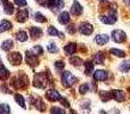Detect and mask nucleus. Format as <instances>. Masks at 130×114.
Segmentation results:
<instances>
[{
    "mask_svg": "<svg viewBox=\"0 0 130 114\" xmlns=\"http://www.w3.org/2000/svg\"><path fill=\"white\" fill-rule=\"evenodd\" d=\"M9 76V71L4 66V65L0 64V80L5 81L6 79H8Z\"/></svg>",
    "mask_w": 130,
    "mask_h": 114,
    "instance_id": "obj_17",
    "label": "nucleus"
},
{
    "mask_svg": "<svg viewBox=\"0 0 130 114\" xmlns=\"http://www.w3.org/2000/svg\"><path fill=\"white\" fill-rule=\"evenodd\" d=\"M48 33H49V36H50V37L58 36V37H61V38H64V34H63V33H61L59 31H57V30L55 29L54 26H49V27H48Z\"/></svg>",
    "mask_w": 130,
    "mask_h": 114,
    "instance_id": "obj_23",
    "label": "nucleus"
},
{
    "mask_svg": "<svg viewBox=\"0 0 130 114\" xmlns=\"http://www.w3.org/2000/svg\"><path fill=\"white\" fill-rule=\"evenodd\" d=\"M123 2H124V4H126L127 6H128L129 8H130V0H123Z\"/></svg>",
    "mask_w": 130,
    "mask_h": 114,
    "instance_id": "obj_42",
    "label": "nucleus"
},
{
    "mask_svg": "<svg viewBox=\"0 0 130 114\" xmlns=\"http://www.w3.org/2000/svg\"><path fill=\"white\" fill-rule=\"evenodd\" d=\"M0 113H2V114L10 113V108H9V106L7 105V104H1V105H0Z\"/></svg>",
    "mask_w": 130,
    "mask_h": 114,
    "instance_id": "obj_33",
    "label": "nucleus"
},
{
    "mask_svg": "<svg viewBox=\"0 0 130 114\" xmlns=\"http://www.w3.org/2000/svg\"><path fill=\"white\" fill-rule=\"evenodd\" d=\"M112 38L115 42L121 43L126 40V33H124L122 30H114L112 32Z\"/></svg>",
    "mask_w": 130,
    "mask_h": 114,
    "instance_id": "obj_5",
    "label": "nucleus"
},
{
    "mask_svg": "<svg viewBox=\"0 0 130 114\" xmlns=\"http://www.w3.org/2000/svg\"><path fill=\"white\" fill-rule=\"evenodd\" d=\"M70 63L73 64V65H75V66H79V65L82 64V59L78 56H72L71 58H70Z\"/></svg>",
    "mask_w": 130,
    "mask_h": 114,
    "instance_id": "obj_30",
    "label": "nucleus"
},
{
    "mask_svg": "<svg viewBox=\"0 0 130 114\" xmlns=\"http://www.w3.org/2000/svg\"><path fill=\"white\" fill-rule=\"evenodd\" d=\"M94 79L96 81H105L107 79V72L98 70V71L94 72Z\"/></svg>",
    "mask_w": 130,
    "mask_h": 114,
    "instance_id": "obj_10",
    "label": "nucleus"
},
{
    "mask_svg": "<svg viewBox=\"0 0 130 114\" xmlns=\"http://www.w3.org/2000/svg\"><path fill=\"white\" fill-rule=\"evenodd\" d=\"M48 52H49V53H57V52H58V47H57V46L53 42V43H50V45L48 46Z\"/></svg>",
    "mask_w": 130,
    "mask_h": 114,
    "instance_id": "obj_35",
    "label": "nucleus"
},
{
    "mask_svg": "<svg viewBox=\"0 0 130 114\" xmlns=\"http://www.w3.org/2000/svg\"><path fill=\"white\" fill-rule=\"evenodd\" d=\"M89 90V86L87 85V83H85V85H81L80 88H79V91H80V94H86V92Z\"/></svg>",
    "mask_w": 130,
    "mask_h": 114,
    "instance_id": "obj_36",
    "label": "nucleus"
},
{
    "mask_svg": "<svg viewBox=\"0 0 130 114\" xmlns=\"http://www.w3.org/2000/svg\"><path fill=\"white\" fill-rule=\"evenodd\" d=\"M37 1H38V0H37Z\"/></svg>",
    "mask_w": 130,
    "mask_h": 114,
    "instance_id": "obj_44",
    "label": "nucleus"
},
{
    "mask_svg": "<svg viewBox=\"0 0 130 114\" xmlns=\"http://www.w3.org/2000/svg\"><path fill=\"white\" fill-rule=\"evenodd\" d=\"M81 13H82V7H81V5L79 4L78 1H74L73 6H72V8H71V14L74 16H79V15H81Z\"/></svg>",
    "mask_w": 130,
    "mask_h": 114,
    "instance_id": "obj_12",
    "label": "nucleus"
},
{
    "mask_svg": "<svg viewBox=\"0 0 130 114\" xmlns=\"http://www.w3.org/2000/svg\"><path fill=\"white\" fill-rule=\"evenodd\" d=\"M26 63L30 65H32V66H37V65L39 64V59H38V56L34 54H32L31 52H26Z\"/></svg>",
    "mask_w": 130,
    "mask_h": 114,
    "instance_id": "obj_8",
    "label": "nucleus"
},
{
    "mask_svg": "<svg viewBox=\"0 0 130 114\" xmlns=\"http://www.w3.org/2000/svg\"><path fill=\"white\" fill-rule=\"evenodd\" d=\"M27 16H29V11L26 9H20L17 15H16V18H17V21L20 23H23L27 20Z\"/></svg>",
    "mask_w": 130,
    "mask_h": 114,
    "instance_id": "obj_11",
    "label": "nucleus"
},
{
    "mask_svg": "<svg viewBox=\"0 0 130 114\" xmlns=\"http://www.w3.org/2000/svg\"><path fill=\"white\" fill-rule=\"evenodd\" d=\"M13 46H14V42H13V40H5L4 42H2V46H1V48L4 50H10L11 48H13Z\"/></svg>",
    "mask_w": 130,
    "mask_h": 114,
    "instance_id": "obj_27",
    "label": "nucleus"
},
{
    "mask_svg": "<svg viewBox=\"0 0 130 114\" xmlns=\"http://www.w3.org/2000/svg\"><path fill=\"white\" fill-rule=\"evenodd\" d=\"M30 34L33 39H38L39 37L42 36V30L40 27H36V26H32L30 27Z\"/></svg>",
    "mask_w": 130,
    "mask_h": 114,
    "instance_id": "obj_14",
    "label": "nucleus"
},
{
    "mask_svg": "<svg viewBox=\"0 0 130 114\" xmlns=\"http://www.w3.org/2000/svg\"><path fill=\"white\" fill-rule=\"evenodd\" d=\"M95 41H96L97 45L103 46V45H105V43H107V42H108V37L106 36V34H99V36H97V37H96Z\"/></svg>",
    "mask_w": 130,
    "mask_h": 114,
    "instance_id": "obj_15",
    "label": "nucleus"
},
{
    "mask_svg": "<svg viewBox=\"0 0 130 114\" xmlns=\"http://www.w3.org/2000/svg\"><path fill=\"white\" fill-rule=\"evenodd\" d=\"M76 82V78L71 73V72L66 71L62 74V83L65 88H70L72 86H74Z\"/></svg>",
    "mask_w": 130,
    "mask_h": 114,
    "instance_id": "obj_1",
    "label": "nucleus"
},
{
    "mask_svg": "<svg viewBox=\"0 0 130 114\" xmlns=\"http://www.w3.org/2000/svg\"><path fill=\"white\" fill-rule=\"evenodd\" d=\"M61 102H62V103L64 104L65 106H66V107H67V106H70V104H69V103H67V102H66V99H64V98H61Z\"/></svg>",
    "mask_w": 130,
    "mask_h": 114,
    "instance_id": "obj_41",
    "label": "nucleus"
},
{
    "mask_svg": "<svg viewBox=\"0 0 130 114\" xmlns=\"http://www.w3.org/2000/svg\"><path fill=\"white\" fill-rule=\"evenodd\" d=\"M48 83V78L45 73H37L33 80V86L37 88H45Z\"/></svg>",
    "mask_w": 130,
    "mask_h": 114,
    "instance_id": "obj_2",
    "label": "nucleus"
},
{
    "mask_svg": "<svg viewBox=\"0 0 130 114\" xmlns=\"http://www.w3.org/2000/svg\"><path fill=\"white\" fill-rule=\"evenodd\" d=\"M16 39H17L18 41H21V42H25V41L27 40V34H26V32L23 31V30L18 31L17 33H16Z\"/></svg>",
    "mask_w": 130,
    "mask_h": 114,
    "instance_id": "obj_20",
    "label": "nucleus"
},
{
    "mask_svg": "<svg viewBox=\"0 0 130 114\" xmlns=\"http://www.w3.org/2000/svg\"><path fill=\"white\" fill-rule=\"evenodd\" d=\"M110 53L112 55H114V56H117V57H124L126 56L124 52H122V50H120V49H114V48H112V49L110 50Z\"/></svg>",
    "mask_w": 130,
    "mask_h": 114,
    "instance_id": "obj_31",
    "label": "nucleus"
},
{
    "mask_svg": "<svg viewBox=\"0 0 130 114\" xmlns=\"http://www.w3.org/2000/svg\"><path fill=\"white\" fill-rule=\"evenodd\" d=\"M64 50H65V53H66V54L73 55L74 53L76 52V45H75V43H69V45L65 46Z\"/></svg>",
    "mask_w": 130,
    "mask_h": 114,
    "instance_id": "obj_19",
    "label": "nucleus"
},
{
    "mask_svg": "<svg viewBox=\"0 0 130 114\" xmlns=\"http://www.w3.org/2000/svg\"><path fill=\"white\" fill-rule=\"evenodd\" d=\"M79 30H80V32L83 36H90V34L94 32V27H92V25H90L89 23H82V24L80 25V27H79Z\"/></svg>",
    "mask_w": 130,
    "mask_h": 114,
    "instance_id": "obj_7",
    "label": "nucleus"
},
{
    "mask_svg": "<svg viewBox=\"0 0 130 114\" xmlns=\"http://www.w3.org/2000/svg\"><path fill=\"white\" fill-rule=\"evenodd\" d=\"M53 114H64L65 111L63 110V108H59V107H54L52 108V111H50Z\"/></svg>",
    "mask_w": 130,
    "mask_h": 114,
    "instance_id": "obj_37",
    "label": "nucleus"
},
{
    "mask_svg": "<svg viewBox=\"0 0 130 114\" xmlns=\"http://www.w3.org/2000/svg\"><path fill=\"white\" fill-rule=\"evenodd\" d=\"M112 95H113V98L117 102H124V99H126V95L121 90H113Z\"/></svg>",
    "mask_w": 130,
    "mask_h": 114,
    "instance_id": "obj_13",
    "label": "nucleus"
},
{
    "mask_svg": "<svg viewBox=\"0 0 130 114\" xmlns=\"http://www.w3.org/2000/svg\"><path fill=\"white\" fill-rule=\"evenodd\" d=\"M4 1H7V0H4Z\"/></svg>",
    "mask_w": 130,
    "mask_h": 114,
    "instance_id": "obj_43",
    "label": "nucleus"
},
{
    "mask_svg": "<svg viewBox=\"0 0 130 114\" xmlns=\"http://www.w3.org/2000/svg\"><path fill=\"white\" fill-rule=\"evenodd\" d=\"M46 97H47L50 102H58L59 99L62 98L59 92L56 91V90H48V91L46 92Z\"/></svg>",
    "mask_w": 130,
    "mask_h": 114,
    "instance_id": "obj_9",
    "label": "nucleus"
},
{
    "mask_svg": "<svg viewBox=\"0 0 130 114\" xmlns=\"http://www.w3.org/2000/svg\"><path fill=\"white\" fill-rule=\"evenodd\" d=\"M8 60L13 65H20L22 63V55L20 53H11L8 55Z\"/></svg>",
    "mask_w": 130,
    "mask_h": 114,
    "instance_id": "obj_6",
    "label": "nucleus"
},
{
    "mask_svg": "<svg viewBox=\"0 0 130 114\" xmlns=\"http://www.w3.org/2000/svg\"><path fill=\"white\" fill-rule=\"evenodd\" d=\"M104 60H105V55L103 53H97L95 55V63L99 65H103L104 64Z\"/></svg>",
    "mask_w": 130,
    "mask_h": 114,
    "instance_id": "obj_24",
    "label": "nucleus"
},
{
    "mask_svg": "<svg viewBox=\"0 0 130 114\" xmlns=\"http://www.w3.org/2000/svg\"><path fill=\"white\" fill-rule=\"evenodd\" d=\"M58 22L61 24H67L70 22V14L67 11H63L61 15L58 16Z\"/></svg>",
    "mask_w": 130,
    "mask_h": 114,
    "instance_id": "obj_16",
    "label": "nucleus"
},
{
    "mask_svg": "<svg viewBox=\"0 0 130 114\" xmlns=\"http://www.w3.org/2000/svg\"><path fill=\"white\" fill-rule=\"evenodd\" d=\"M15 99H16V102H17V104L21 106V107L25 108V101H24V98H23V96H22V95H20V94H16V95H15Z\"/></svg>",
    "mask_w": 130,
    "mask_h": 114,
    "instance_id": "obj_29",
    "label": "nucleus"
},
{
    "mask_svg": "<svg viewBox=\"0 0 130 114\" xmlns=\"http://www.w3.org/2000/svg\"><path fill=\"white\" fill-rule=\"evenodd\" d=\"M99 96H101L103 102H107V101H110L111 98H113L112 91H101L99 92Z\"/></svg>",
    "mask_w": 130,
    "mask_h": 114,
    "instance_id": "obj_21",
    "label": "nucleus"
},
{
    "mask_svg": "<svg viewBox=\"0 0 130 114\" xmlns=\"http://www.w3.org/2000/svg\"><path fill=\"white\" fill-rule=\"evenodd\" d=\"M47 5H48V7L52 8L54 11L61 10V9L64 7L63 0H47Z\"/></svg>",
    "mask_w": 130,
    "mask_h": 114,
    "instance_id": "obj_4",
    "label": "nucleus"
},
{
    "mask_svg": "<svg viewBox=\"0 0 130 114\" xmlns=\"http://www.w3.org/2000/svg\"><path fill=\"white\" fill-rule=\"evenodd\" d=\"M55 65H56V69L57 70H63L64 66H65V64L62 62V60H61V62H59V60H58V62H56V64H55Z\"/></svg>",
    "mask_w": 130,
    "mask_h": 114,
    "instance_id": "obj_38",
    "label": "nucleus"
},
{
    "mask_svg": "<svg viewBox=\"0 0 130 114\" xmlns=\"http://www.w3.org/2000/svg\"><path fill=\"white\" fill-rule=\"evenodd\" d=\"M67 31H69V33L73 34V33H75L76 29H75V26H74V25H70V26H67Z\"/></svg>",
    "mask_w": 130,
    "mask_h": 114,
    "instance_id": "obj_40",
    "label": "nucleus"
},
{
    "mask_svg": "<svg viewBox=\"0 0 130 114\" xmlns=\"http://www.w3.org/2000/svg\"><path fill=\"white\" fill-rule=\"evenodd\" d=\"M86 70H85V73L87 75H91L92 71H94V64L91 62H86Z\"/></svg>",
    "mask_w": 130,
    "mask_h": 114,
    "instance_id": "obj_28",
    "label": "nucleus"
},
{
    "mask_svg": "<svg viewBox=\"0 0 130 114\" xmlns=\"http://www.w3.org/2000/svg\"><path fill=\"white\" fill-rule=\"evenodd\" d=\"M4 8H5V11H6L8 15H11V14H14V10H15V8H14V5L13 4H9V2H7V1H5Z\"/></svg>",
    "mask_w": 130,
    "mask_h": 114,
    "instance_id": "obj_25",
    "label": "nucleus"
},
{
    "mask_svg": "<svg viewBox=\"0 0 130 114\" xmlns=\"http://www.w3.org/2000/svg\"><path fill=\"white\" fill-rule=\"evenodd\" d=\"M15 4L18 5V6H21V7L26 6V0H15Z\"/></svg>",
    "mask_w": 130,
    "mask_h": 114,
    "instance_id": "obj_39",
    "label": "nucleus"
},
{
    "mask_svg": "<svg viewBox=\"0 0 130 114\" xmlns=\"http://www.w3.org/2000/svg\"><path fill=\"white\" fill-rule=\"evenodd\" d=\"M42 47L41 46H34L33 48H31V53L34 55H37V56H39V55L42 54Z\"/></svg>",
    "mask_w": 130,
    "mask_h": 114,
    "instance_id": "obj_32",
    "label": "nucleus"
},
{
    "mask_svg": "<svg viewBox=\"0 0 130 114\" xmlns=\"http://www.w3.org/2000/svg\"><path fill=\"white\" fill-rule=\"evenodd\" d=\"M34 17H36L37 22H40V23H46V22H47V18H46L45 16H43L42 14H40V13H37Z\"/></svg>",
    "mask_w": 130,
    "mask_h": 114,
    "instance_id": "obj_34",
    "label": "nucleus"
},
{
    "mask_svg": "<svg viewBox=\"0 0 130 114\" xmlns=\"http://www.w3.org/2000/svg\"><path fill=\"white\" fill-rule=\"evenodd\" d=\"M119 69H120V71H121V72H124V73H126V72H129V71H130V59L122 62L121 64H120Z\"/></svg>",
    "mask_w": 130,
    "mask_h": 114,
    "instance_id": "obj_22",
    "label": "nucleus"
},
{
    "mask_svg": "<svg viewBox=\"0 0 130 114\" xmlns=\"http://www.w3.org/2000/svg\"><path fill=\"white\" fill-rule=\"evenodd\" d=\"M11 29V23L9 21H1L0 22V33L5 31H8V30Z\"/></svg>",
    "mask_w": 130,
    "mask_h": 114,
    "instance_id": "obj_18",
    "label": "nucleus"
},
{
    "mask_svg": "<svg viewBox=\"0 0 130 114\" xmlns=\"http://www.w3.org/2000/svg\"><path fill=\"white\" fill-rule=\"evenodd\" d=\"M101 21L105 24H114L117 22V16H115V9H112L110 11L108 15H105V16H102L101 17Z\"/></svg>",
    "mask_w": 130,
    "mask_h": 114,
    "instance_id": "obj_3",
    "label": "nucleus"
},
{
    "mask_svg": "<svg viewBox=\"0 0 130 114\" xmlns=\"http://www.w3.org/2000/svg\"><path fill=\"white\" fill-rule=\"evenodd\" d=\"M31 103H33V105L36 106V107L38 108L39 111H45L46 105L42 103V101H41L40 98H38V99H37V101H31Z\"/></svg>",
    "mask_w": 130,
    "mask_h": 114,
    "instance_id": "obj_26",
    "label": "nucleus"
}]
</instances>
